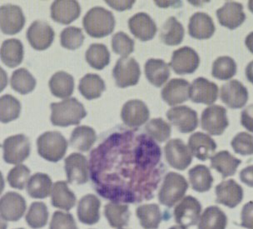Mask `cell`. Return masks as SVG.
<instances>
[{
  "label": "cell",
  "instance_id": "1",
  "mask_svg": "<svg viewBox=\"0 0 253 229\" xmlns=\"http://www.w3.org/2000/svg\"><path fill=\"white\" fill-rule=\"evenodd\" d=\"M161 159V148L148 135H108L90 155L95 190L113 203L151 200L166 169Z\"/></svg>",
  "mask_w": 253,
  "mask_h": 229
},
{
  "label": "cell",
  "instance_id": "2",
  "mask_svg": "<svg viewBox=\"0 0 253 229\" xmlns=\"http://www.w3.org/2000/svg\"><path fill=\"white\" fill-rule=\"evenodd\" d=\"M50 120L54 126L69 127L78 125L87 116L84 106L75 97L50 104Z\"/></svg>",
  "mask_w": 253,
  "mask_h": 229
},
{
  "label": "cell",
  "instance_id": "3",
  "mask_svg": "<svg viewBox=\"0 0 253 229\" xmlns=\"http://www.w3.org/2000/svg\"><path fill=\"white\" fill-rule=\"evenodd\" d=\"M115 18L111 11L103 7L91 8L83 19V25L87 35L100 39L111 35L115 28Z\"/></svg>",
  "mask_w": 253,
  "mask_h": 229
},
{
  "label": "cell",
  "instance_id": "4",
  "mask_svg": "<svg viewBox=\"0 0 253 229\" xmlns=\"http://www.w3.org/2000/svg\"><path fill=\"white\" fill-rule=\"evenodd\" d=\"M188 183L181 174L170 172L164 177V182L158 192V200L163 205L172 208L186 194Z\"/></svg>",
  "mask_w": 253,
  "mask_h": 229
},
{
  "label": "cell",
  "instance_id": "5",
  "mask_svg": "<svg viewBox=\"0 0 253 229\" xmlns=\"http://www.w3.org/2000/svg\"><path fill=\"white\" fill-rule=\"evenodd\" d=\"M68 146L66 138L58 131L44 133L37 139L38 153L52 163H57L64 157Z\"/></svg>",
  "mask_w": 253,
  "mask_h": 229
},
{
  "label": "cell",
  "instance_id": "6",
  "mask_svg": "<svg viewBox=\"0 0 253 229\" xmlns=\"http://www.w3.org/2000/svg\"><path fill=\"white\" fill-rule=\"evenodd\" d=\"M3 160L8 164H20L29 158L31 143L24 135H17L7 137L2 144Z\"/></svg>",
  "mask_w": 253,
  "mask_h": 229
},
{
  "label": "cell",
  "instance_id": "7",
  "mask_svg": "<svg viewBox=\"0 0 253 229\" xmlns=\"http://www.w3.org/2000/svg\"><path fill=\"white\" fill-rule=\"evenodd\" d=\"M113 76L117 86L121 89L137 85L141 76L139 64L132 57L119 58L113 69Z\"/></svg>",
  "mask_w": 253,
  "mask_h": 229
},
{
  "label": "cell",
  "instance_id": "8",
  "mask_svg": "<svg viewBox=\"0 0 253 229\" xmlns=\"http://www.w3.org/2000/svg\"><path fill=\"white\" fill-rule=\"evenodd\" d=\"M229 122L227 109L221 105H211L202 113L201 126L204 131L213 136H220L225 132Z\"/></svg>",
  "mask_w": 253,
  "mask_h": 229
},
{
  "label": "cell",
  "instance_id": "9",
  "mask_svg": "<svg viewBox=\"0 0 253 229\" xmlns=\"http://www.w3.org/2000/svg\"><path fill=\"white\" fill-rule=\"evenodd\" d=\"M164 153L169 165L181 171L187 169L193 161L192 153L180 138H174L167 142L164 147Z\"/></svg>",
  "mask_w": 253,
  "mask_h": 229
},
{
  "label": "cell",
  "instance_id": "10",
  "mask_svg": "<svg viewBox=\"0 0 253 229\" xmlns=\"http://www.w3.org/2000/svg\"><path fill=\"white\" fill-rule=\"evenodd\" d=\"M200 64V58L198 53L190 47H180L171 54L169 66L177 74H193Z\"/></svg>",
  "mask_w": 253,
  "mask_h": 229
},
{
  "label": "cell",
  "instance_id": "11",
  "mask_svg": "<svg viewBox=\"0 0 253 229\" xmlns=\"http://www.w3.org/2000/svg\"><path fill=\"white\" fill-rule=\"evenodd\" d=\"M202 213V205L193 196H187L174 209V219L180 226H194L198 224Z\"/></svg>",
  "mask_w": 253,
  "mask_h": 229
},
{
  "label": "cell",
  "instance_id": "12",
  "mask_svg": "<svg viewBox=\"0 0 253 229\" xmlns=\"http://www.w3.org/2000/svg\"><path fill=\"white\" fill-rule=\"evenodd\" d=\"M26 35L29 45L34 49L43 51L53 44L55 33L46 22L36 20L29 26Z\"/></svg>",
  "mask_w": 253,
  "mask_h": 229
},
{
  "label": "cell",
  "instance_id": "13",
  "mask_svg": "<svg viewBox=\"0 0 253 229\" xmlns=\"http://www.w3.org/2000/svg\"><path fill=\"white\" fill-rule=\"evenodd\" d=\"M25 24V17L18 5L7 3L0 8V28L4 35H14L21 31Z\"/></svg>",
  "mask_w": 253,
  "mask_h": 229
},
{
  "label": "cell",
  "instance_id": "14",
  "mask_svg": "<svg viewBox=\"0 0 253 229\" xmlns=\"http://www.w3.org/2000/svg\"><path fill=\"white\" fill-rule=\"evenodd\" d=\"M167 117L170 123L182 134L193 132L198 126V113L187 106L171 108L168 111Z\"/></svg>",
  "mask_w": 253,
  "mask_h": 229
},
{
  "label": "cell",
  "instance_id": "15",
  "mask_svg": "<svg viewBox=\"0 0 253 229\" xmlns=\"http://www.w3.org/2000/svg\"><path fill=\"white\" fill-rule=\"evenodd\" d=\"M64 169L68 182L75 184H84L88 180V163L81 153H71L64 160Z\"/></svg>",
  "mask_w": 253,
  "mask_h": 229
},
{
  "label": "cell",
  "instance_id": "16",
  "mask_svg": "<svg viewBox=\"0 0 253 229\" xmlns=\"http://www.w3.org/2000/svg\"><path fill=\"white\" fill-rule=\"evenodd\" d=\"M26 209V201L17 192H6L0 200V215L4 221H19Z\"/></svg>",
  "mask_w": 253,
  "mask_h": 229
},
{
  "label": "cell",
  "instance_id": "17",
  "mask_svg": "<svg viewBox=\"0 0 253 229\" xmlns=\"http://www.w3.org/2000/svg\"><path fill=\"white\" fill-rule=\"evenodd\" d=\"M150 117V112L144 102L139 99L127 101L123 106L122 120L129 128H138L145 124Z\"/></svg>",
  "mask_w": 253,
  "mask_h": 229
},
{
  "label": "cell",
  "instance_id": "18",
  "mask_svg": "<svg viewBox=\"0 0 253 229\" xmlns=\"http://www.w3.org/2000/svg\"><path fill=\"white\" fill-rule=\"evenodd\" d=\"M220 97L228 108L238 109L247 104L249 96L248 89L241 82L233 79L221 86Z\"/></svg>",
  "mask_w": 253,
  "mask_h": 229
},
{
  "label": "cell",
  "instance_id": "19",
  "mask_svg": "<svg viewBox=\"0 0 253 229\" xmlns=\"http://www.w3.org/2000/svg\"><path fill=\"white\" fill-rule=\"evenodd\" d=\"M217 97L218 86L203 77L196 79L190 88L189 97L193 103L211 105L216 102Z\"/></svg>",
  "mask_w": 253,
  "mask_h": 229
},
{
  "label": "cell",
  "instance_id": "20",
  "mask_svg": "<svg viewBox=\"0 0 253 229\" xmlns=\"http://www.w3.org/2000/svg\"><path fill=\"white\" fill-rule=\"evenodd\" d=\"M128 28L133 36L142 42L153 40L158 31L154 20L143 12L136 13L130 18Z\"/></svg>",
  "mask_w": 253,
  "mask_h": 229
},
{
  "label": "cell",
  "instance_id": "21",
  "mask_svg": "<svg viewBox=\"0 0 253 229\" xmlns=\"http://www.w3.org/2000/svg\"><path fill=\"white\" fill-rule=\"evenodd\" d=\"M216 17L221 26L233 30L240 27L246 20V14L242 3L227 1L216 10Z\"/></svg>",
  "mask_w": 253,
  "mask_h": 229
},
{
  "label": "cell",
  "instance_id": "22",
  "mask_svg": "<svg viewBox=\"0 0 253 229\" xmlns=\"http://www.w3.org/2000/svg\"><path fill=\"white\" fill-rule=\"evenodd\" d=\"M51 18L53 21L62 24H71L79 19L81 7L74 0H56L51 5Z\"/></svg>",
  "mask_w": 253,
  "mask_h": 229
},
{
  "label": "cell",
  "instance_id": "23",
  "mask_svg": "<svg viewBox=\"0 0 253 229\" xmlns=\"http://www.w3.org/2000/svg\"><path fill=\"white\" fill-rule=\"evenodd\" d=\"M216 202L230 208H236L243 199V189L233 179L223 181L216 187Z\"/></svg>",
  "mask_w": 253,
  "mask_h": 229
},
{
  "label": "cell",
  "instance_id": "24",
  "mask_svg": "<svg viewBox=\"0 0 253 229\" xmlns=\"http://www.w3.org/2000/svg\"><path fill=\"white\" fill-rule=\"evenodd\" d=\"M216 31L213 20L208 13L198 12L190 18L188 34L196 40H209Z\"/></svg>",
  "mask_w": 253,
  "mask_h": 229
},
{
  "label": "cell",
  "instance_id": "25",
  "mask_svg": "<svg viewBox=\"0 0 253 229\" xmlns=\"http://www.w3.org/2000/svg\"><path fill=\"white\" fill-rule=\"evenodd\" d=\"M189 83L183 79H172L162 90V97L169 105L184 103L189 98Z\"/></svg>",
  "mask_w": 253,
  "mask_h": 229
},
{
  "label": "cell",
  "instance_id": "26",
  "mask_svg": "<svg viewBox=\"0 0 253 229\" xmlns=\"http://www.w3.org/2000/svg\"><path fill=\"white\" fill-rule=\"evenodd\" d=\"M188 147L192 155L199 160L206 161L213 156L216 143L209 135L197 132L190 136Z\"/></svg>",
  "mask_w": 253,
  "mask_h": 229
},
{
  "label": "cell",
  "instance_id": "27",
  "mask_svg": "<svg viewBox=\"0 0 253 229\" xmlns=\"http://www.w3.org/2000/svg\"><path fill=\"white\" fill-rule=\"evenodd\" d=\"M100 200L97 196L87 194L84 196L78 204V218L82 224L93 225L100 219Z\"/></svg>",
  "mask_w": 253,
  "mask_h": 229
},
{
  "label": "cell",
  "instance_id": "28",
  "mask_svg": "<svg viewBox=\"0 0 253 229\" xmlns=\"http://www.w3.org/2000/svg\"><path fill=\"white\" fill-rule=\"evenodd\" d=\"M146 78L151 85L160 88L168 81L170 77L169 64L160 58H150L144 65Z\"/></svg>",
  "mask_w": 253,
  "mask_h": 229
},
{
  "label": "cell",
  "instance_id": "29",
  "mask_svg": "<svg viewBox=\"0 0 253 229\" xmlns=\"http://www.w3.org/2000/svg\"><path fill=\"white\" fill-rule=\"evenodd\" d=\"M24 45L17 39H9L1 46V60L8 68H15L21 64L24 59Z\"/></svg>",
  "mask_w": 253,
  "mask_h": 229
},
{
  "label": "cell",
  "instance_id": "30",
  "mask_svg": "<svg viewBox=\"0 0 253 229\" xmlns=\"http://www.w3.org/2000/svg\"><path fill=\"white\" fill-rule=\"evenodd\" d=\"M76 196L69 189L65 181H58L53 184L51 192V203L53 207L69 211L76 204Z\"/></svg>",
  "mask_w": 253,
  "mask_h": 229
},
{
  "label": "cell",
  "instance_id": "31",
  "mask_svg": "<svg viewBox=\"0 0 253 229\" xmlns=\"http://www.w3.org/2000/svg\"><path fill=\"white\" fill-rule=\"evenodd\" d=\"M242 161L227 150L220 151L211 158V168L221 174L223 179L233 176Z\"/></svg>",
  "mask_w": 253,
  "mask_h": 229
},
{
  "label": "cell",
  "instance_id": "32",
  "mask_svg": "<svg viewBox=\"0 0 253 229\" xmlns=\"http://www.w3.org/2000/svg\"><path fill=\"white\" fill-rule=\"evenodd\" d=\"M48 86L53 96L59 98H67L74 92V77L67 72H57L51 77Z\"/></svg>",
  "mask_w": 253,
  "mask_h": 229
},
{
  "label": "cell",
  "instance_id": "33",
  "mask_svg": "<svg viewBox=\"0 0 253 229\" xmlns=\"http://www.w3.org/2000/svg\"><path fill=\"white\" fill-rule=\"evenodd\" d=\"M97 140V135L94 129L89 126L77 127L72 132L69 143L72 148L80 151L87 152Z\"/></svg>",
  "mask_w": 253,
  "mask_h": 229
},
{
  "label": "cell",
  "instance_id": "34",
  "mask_svg": "<svg viewBox=\"0 0 253 229\" xmlns=\"http://www.w3.org/2000/svg\"><path fill=\"white\" fill-rule=\"evenodd\" d=\"M105 90V83L98 74H86L79 82V92L87 100L100 97Z\"/></svg>",
  "mask_w": 253,
  "mask_h": 229
},
{
  "label": "cell",
  "instance_id": "35",
  "mask_svg": "<svg viewBox=\"0 0 253 229\" xmlns=\"http://www.w3.org/2000/svg\"><path fill=\"white\" fill-rule=\"evenodd\" d=\"M53 189L50 177L42 173H37L29 179L27 184L28 194L33 198L42 199L47 198Z\"/></svg>",
  "mask_w": 253,
  "mask_h": 229
},
{
  "label": "cell",
  "instance_id": "36",
  "mask_svg": "<svg viewBox=\"0 0 253 229\" xmlns=\"http://www.w3.org/2000/svg\"><path fill=\"white\" fill-rule=\"evenodd\" d=\"M190 183L193 190L198 192H208L211 189L213 177L208 167L198 164L188 171Z\"/></svg>",
  "mask_w": 253,
  "mask_h": 229
},
{
  "label": "cell",
  "instance_id": "37",
  "mask_svg": "<svg viewBox=\"0 0 253 229\" xmlns=\"http://www.w3.org/2000/svg\"><path fill=\"white\" fill-rule=\"evenodd\" d=\"M227 217L216 206L206 208L198 222V229H226Z\"/></svg>",
  "mask_w": 253,
  "mask_h": 229
},
{
  "label": "cell",
  "instance_id": "38",
  "mask_svg": "<svg viewBox=\"0 0 253 229\" xmlns=\"http://www.w3.org/2000/svg\"><path fill=\"white\" fill-rule=\"evenodd\" d=\"M184 35V27L182 24L175 17H170L162 26L160 39L164 45L176 46L182 42Z\"/></svg>",
  "mask_w": 253,
  "mask_h": 229
},
{
  "label": "cell",
  "instance_id": "39",
  "mask_svg": "<svg viewBox=\"0 0 253 229\" xmlns=\"http://www.w3.org/2000/svg\"><path fill=\"white\" fill-rule=\"evenodd\" d=\"M104 215L112 228L121 229L128 224L131 213L126 204L110 203L104 207Z\"/></svg>",
  "mask_w": 253,
  "mask_h": 229
},
{
  "label": "cell",
  "instance_id": "40",
  "mask_svg": "<svg viewBox=\"0 0 253 229\" xmlns=\"http://www.w3.org/2000/svg\"><path fill=\"white\" fill-rule=\"evenodd\" d=\"M137 219L144 229H158L163 220L161 210L158 204H143L136 210Z\"/></svg>",
  "mask_w": 253,
  "mask_h": 229
},
{
  "label": "cell",
  "instance_id": "41",
  "mask_svg": "<svg viewBox=\"0 0 253 229\" xmlns=\"http://www.w3.org/2000/svg\"><path fill=\"white\" fill-rule=\"evenodd\" d=\"M85 59L92 69L102 70L110 63V53L102 44H92L85 53Z\"/></svg>",
  "mask_w": 253,
  "mask_h": 229
},
{
  "label": "cell",
  "instance_id": "42",
  "mask_svg": "<svg viewBox=\"0 0 253 229\" xmlns=\"http://www.w3.org/2000/svg\"><path fill=\"white\" fill-rule=\"evenodd\" d=\"M36 79L26 69H17L12 74L10 79L11 87L20 94H28L33 92L36 87Z\"/></svg>",
  "mask_w": 253,
  "mask_h": 229
},
{
  "label": "cell",
  "instance_id": "43",
  "mask_svg": "<svg viewBox=\"0 0 253 229\" xmlns=\"http://www.w3.org/2000/svg\"><path fill=\"white\" fill-rule=\"evenodd\" d=\"M21 113V103L10 94L3 95L0 98V121L8 124L19 119Z\"/></svg>",
  "mask_w": 253,
  "mask_h": 229
},
{
  "label": "cell",
  "instance_id": "44",
  "mask_svg": "<svg viewBox=\"0 0 253 229\" xmlns=\"http://www.w3.org/2000/svg\"><path fill=\"white\" fill-rule=\"evenodd\" d=\"M237 63L229 56H221L212 63L211 75L220 80H228L237 74Z\"/></svg>",
  "mask_w": 253,
  "mask_h": 229
},
{
  "label": "cell",
  "instance_id": "45",
  "mask_svg": "<svg viewBox=\"0 0 253 229\" xmlns=\"http://www.w3.org/2000/svg\"><path fill=\"white\" fill-rule=\"evenodd\" d=\"M48 219L47 206L42 202L32 203L25 217L27 224L34 229H41L46 226Z\"/></svg>",
  "mask_w": 253,
  "mask_h": 229
},
{
  "label": "cell",
  "instance_id": "46",
  "mask_svg": "<svg viewBox=\"0 0 253 229\" xmlns=\"http://www.w3.org/2000/svg\"><path fill=\"white\" fill-rule=\"evenodd\" d=\"M144 129L149 137L158 142H165L171 136V125L162 118L152 119L148 122Z\"/></svg>",
  "mask_w": 253,
  "mask_h": 229
},
{
  "label": "cell",
  "instance_id": "47",
  "mask_svg": "<svg viewBox=\"0 0 253 229\" xmlns=\"http://www.w3.org/2000/svg\"><path fill=\"white\" fill-rule=\"evenodd\" d=\"M84 39L82 29L74 26L68 27L61 33V45L69 50H76L82 46Z\"/></svg>",
  "mask_w": 253,
  "mask_h": 229
},
{
  "label": "cell",
  "instance_id": "48",
  "mask_svg": "<svg viewBox=\"0 0 253 229\" xmlns=\"http://www.w3.org/2000/svg\"><path fill=\"white\" fill-rule=\"evenodd\" d=\"M134 40L124 32H118L112 38V48L116 54L127 57L134 51Z\"/></svg>",
  "mask_w": 253,
  "mask_h": 229
},
{
  "label": "cell",
  "instance_id": "49",
  "mask_svg": "<svg viewBox=\"0 0 253 229\" xmlns=\"http://www.w3.org/2000/svg\"><path fill=\"white\" fill-rule=\"evenodd\" d=\"M29 176H30V170L29 168L24 164H19L8 172L7 180L10 187L23 190L26 185V183L29 182L28 179Z\"/></svg>",
  "mask_w": 253,
  "mask_h": 229
},
{
  "label": "cell",
  "instance_id": "50",
  "mask_svg": "<svg viewBox=\"0 0 253 229\" xmlns=\"http://www.w3.org/2000/svg\"><path fill=\"white\" fill-rule=\"evenodd\" d=\"M231 146L235 153L243 156L253 155V136L248 133L237 134L231 142Z\"/></svg>",
  "mask_w": 253,
  "mask_h": 229
},
{
  "label": "cell",
  "instance_id": "51",
  "mask_svg": "<svg viewBox=\"0 0 253 229\" xmlns=\"http://www.w3.org/2000/svg\"><path fill=\"white\" fill-rule=\"evenodd\" d=\"M49 229H79L71 214L57 211L53 214Z\"/></svg>",
  "mask_w": 253,
  "mask_h": 229
},
{
  "label": "cell",
  "instance_id": "52",
  "mask_svg": "<svg viewBox=\"0 0 253 229\" xmlns=\"http://www.w3.org/2000/svg\"><path fill=\"white\" fill-rule=\"evenodd\" d=\"M241 226L248 229H253V201L243 206L241 214Z\"/></svg>",
  "mask_w": 253,
  "mask_h": 229
},
{
  "label": "cell",
  "instance_id": "53",
  "mask_svg": "<svg viewBox=\"0 0 253 229\" xmlns=\"http://www.w3.org/2000/svg\"><path fill=\"white\" fill-rule=\"evenodd\" d=\"M241 124L248 131L253 134V103L243 109L241 114Z\"/></svg>",
  "mask_w": 253,
  "mask_h": 229
},
{
  "label": "cell",
  "instance_id": "54",
  "mask_svg": "<svg viewBox=\"0 0 253 229\" xmlns=\"http://www.w3.org/2000/svg\"><path fill=\"white\" fill-rule=\"evenodd\" d=\"M106 3L110 6L111 8H114L117 11L129 10L134 4L135 1L133 0H124V1H119V0H106Z\"/></svg>",
  "mask_w": 253,
  "mask_h": 229
},
{
  "label": "cell",
  "instance_id": "55",
  "mask_svg": "<svg viewBox=\"0 0 253 229\" xmlns=\"http://www.w3.org/2000/svg\"><path fill=\"white\" fill-rule=\"evenodd\" d=\"M239 177L243 183L248 185V187H253V165L243 169L240 172Z\"/></svg>",
  "mask_w": 253,
  "mask_h": 229
},
{
  "label": "cell",
  "instance_id": "56",
  "mask_svg": "<svg viewBox=\"0 0 253 229\" xmlns=\"http://www.w3.org/2000/svg\"><path fill=\"white\" fill-rule=\"evenodd\" d=\"M245 74L248 81L253 85V60L248 63V66L246 68Z\"/></svg>",
  "mask_w": 253,
  "mask_h": 229
},
{
  "label": "cell",
  "instance_id": "57",
  "mask_svg": "<svg viewBox=\"0 0 253 229\" xmlns=\"http://www.w3.org/2000/svg\"><path fill=\"white\" fill-rule=\"evenodd\" d=\"M245 45L248 50L253 54V32H251L250 34L246 37Z\"/></svg>",
  "mask_w": 253,
  "mask_h": 229
},
{
  "label": "cell",
  "instance_id": "58",
  "mask_svg": "<svg viewBox=\"0 0 253 229\" xmlns=\"http://www.w3.org/2000/svg\"><path fill=\"white\" fill-rule=\"evenodd\" d=\"M248 8H249V10L253 13V0H250V1L248 2Z\"/></svg>",
  "mask_w": 253,
  "mask_h": 229
},
{
  "label": "cell",
  "instance_id": "59",
  "mask_svg": "<svg viewBox=\"0 0 253 229\" xmlns=\"http://www.w3.org/2000/svg\"><path fill=\"white\" fill-rule=\"evenodd\" d=\"M169 229H187L185 227L180 226V225H176V226H172Z\"/></svg>",
  "mask_w": 253,
  "mask_h": 229
},
{
  "label": "cell",
  "instance_id": "60",
  "mask_svg": "<svg viewBox=\"0 0 253 229\" xmlns=\"http://www.w3.org/2000/svg\"></svg>",
  "mask_w": 253,
  "mask_h": 229
},
{
  "label": "cell",
  "instance_id": "61",
  "mask_svg": "<svg viewBox=\"0 0 253 229\" xmlns=\"http://www.w3.org/2000/svg\"></svg>",
  "mask_w": 253,
  "mask_h": 229
}]
</instances>
